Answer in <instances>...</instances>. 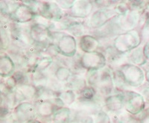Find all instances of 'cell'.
<instances>
[{"label": "cell", "instance_id": "obj_1", "mask_svg": "<svg viewBox=\"0 0 149 123\" xmlns=\"http://www.w3.org/2000/svg\"><path fill=\"white\" fill-rule=\"evenodd\" d=\"M141 42L140 33L137 30H134L117 36L113 41V47L117 52L123 54L139 47Z\"/></svg>", "mask_w": 149, "mask_h": 123}, {"label": "cell", "instance_id": "obj_2", "mask_svg": "<svg viewBox=\"0 0 149 123\" xmlns=\"http://www.w3.org/2000/svg\"><path fill=\"white\" fill-rule=\"evenodd\" d=\"M119 69L128 85L138 88L145 82L146 74L139 66L132 63H125L120 65Z\"/></svg>", "mask_w": 149, "mask_h": 123}, {"label": "cell", "instance_id": "obj_3", "mask_svg": "<svg viewBox=\"0 0 149 123\" xmlns=\"http://www.w3.org/2000/svg\"><path fill=\"white\" fill-rule=\"evenodd\" d=\"M35 3L29 5L34 10L37 16L40 15L46 19L54 21L59 20L63 17L62 9L58 4L52 2H35Z\"/></svg>", "mask_w": 149, "mask_h": 123}, {"label": "cell", "instance_id": "obj_4", "mask_svg": "<svg viewBox=\"0 0 149 123\" xmlns=\"http://www.w3.org/2000/svg\"><path fill=\"white\" fill-rule=\"evenodd\" d=\"M106 56L100 51L84 53L79 61L81 67L88 71H99L103 69L106 65Z\"/></svg>", "mask_w": 149, "mask_h": 123}, {"label": "cell", "instance_id": "obj_5", "mask_svg": "<svg viewBox=\"0 0 149 123\" xmlns=\"http://www.w3.org/2000/svg\"><path fill=\"white\" fill-rule=\"evenodd\" d=\"M64 105L63 102L61 101L59 97H54L49 100L40 99L35 102V106L37 114L41 118H49L53 116L59 108H63Z\"/></svg>", "mask_w": 149, "mask_h": 123}, {"label": "cell", "instance_id": "obj_6", "mask_svg": "<svg viewBox=\"0 0 149 123\" xmlns=\"http://www.w3.org/2000/svg\"><path fill=\"white\" fill-rule=\"evenodd\" d=\"M140 17L141 14L139 11L129 10L124 15L116 16L114 21L119 32L124 31V33H125L134 30L139 24Z\"/></svg>", "mask_w": 149, "mask_h": 123}, {"label": "cell", "instance_id": "obj_7", "mask_svg": "<svg viewBox=\"0 0 149 123\" xmlns=\"http://www.w3.org/2000/svg\"><path fill=\"white\" fill-rule=\"evenodd\" d=\"M125 109L127 113L137 116L145 110L146 100L142 94L135 91H128L125 93Z\"/></svg>", "mask_w": 149, "mask_h": 123}, {"label": "cell", "instance_id": "obj_8", "mask_svg": "<svg viewBox=\"0 0 149 123\" xmlns=\"http://www.w3.org/2000/svg\"><path fill=\"white\" fill-rule=\"evenodd\" d=\"M14 118L18 123H29L37 116L34 104L31 102H21L13 111Z\"/></svg>", "mask_w": 149, "mask_h": 123}, {"label": "cell", "instance_id": "obj_9", "mask_svg": "<svg viewBox=\"0 0 149 123\" xmlns=\"http://www.w3.org/2000/svg\"><path fill=\"white\" fill-rule=\"evenodd\" d=\"M30 36L34 43L44 45L54 40L52 32L49 27L43 24L35 23L29 29ZM51 45V44H49Z\"/></svg>", "mask_w": 149, "mask_h": 123}, {"label": "cell", "instance_id": "obj_10", "mask_svg": "<svg viewBox=\"0 0 149 123\" xmlns=\"http://www.w3.org/2000/svg\"><path fill=\"white\" fill-rule=\"evenodd\" d=\"M118 16L114 9L105 8L97 10L92 14L89 20V26L91 28H101L110 22L113 17Z\"/></svg>", "mask_w": 149, "mask_h": 123}, {"label": "cell", "instance_id": "obj_11", "mask_svg": "<svg viewBox=\"0 0 149 123\" xmlns=\"http://www.w3.org/2000/svg\"><path fill=\"white\" fill-rule=\"evenodd\" d=\"M57 46L60 54L66 57H72L77 51V42L71 34H63L58 39Z\"/></svg>", "mask_w": 149, "mask_h": 123}, {"label": "cell", "instance_id": "obj_12", "mask_svg": "<svg viewBox=\"0 0 149 123\" xmlns=\"http://www.w3.org/2000/svg\"><path fill=\"white\" fill-rule=\"evenodd\" d=\"M9 16L14 22L18 23H26L33 20L37 14L31 7L27 4H18Z\"/></svg>", "mask_w": 149, "mask_h": 123}, {"label": "cell", "instance_id": "obj_13", "mask_svg": "<svg viewBox=\"0 0 149 123\" xmlns=\"http://www.w3.org/2000/svg\"><path fill=\"white\" fill-rule=\"evenodd\" d=\"M113 85L114 82L113 79V75L109 68L102 69L101 73H99L98 82L96 85V87L98 88L101 94L104 96V95H107V96H110L113 88Z\"/></svg>", "mask_w": 149, "mask_h": 123}, {"label": "cell", "instance_id": "obj_14", "mask_svg": "<svg viewBox=\"0 0 149 123\" xmlns=\"http://www.w3.org/2000/svg\"><path fill=\"white\" fill-rule=\"evenodd\" d=\"M93 2L90 1H75L74 6L70 10L69 15L76 18H86L92 13Z\"/></svg>", "mask_w": 149, "mask_h": 123}, {"label": "cell", "instance_id": "obj_15", "mask_svg": "<svg viewBox=\"0 0 149 123\" xmlns=\"http://www.w3.org/2000/svg\"><path fill=\"white\" fill-rule=\"evenodd\" d=\"M125 93H116L107 96L104 100V105L112 112H119L125 107Z\"/></svg>", "mask_w": 149, "mask_h": 123}, {"label": "cell", "instance_id": "obj_16", "mask_svg": "<svg viewBox=\"0 0 149 123\" xmlns=\"http://www.w3.org/2000/svg\"><path fill=\"white\" fill-rule=\"evenodd\" d=\"M79 47L84 53L96 52L100 47V42L93 36L86 34L80 39Z\"/></svg>", "mask_w": 149, "mask_h": 123}, {"label": "cell", "instance_id": "obj_17", "mask_svg": "<svg viewBox=\"0 0 149 123\" xmlns=\"http://www.w3.org/2000/svg\"><path fill=\"white\" fill-rule=\"evenodd\" d=\"M15 70V64L11 58L8 55L1 56L0 64V74L2 77H9L12 76Z\"/></svg>", "mask_w": 149, "mask_h": 123}, {"label": "cell", "instance_id": "obj_18", "mask_svg": "<svg viewBox=\"0 0 149 123\" xmlns=\"http://www.w3.org/2000/svg\"><path fill=\"white\" fill-rule=\"evenodd\" d=\"M16 89L21 93L25 100H33L38 96L39 90L34 87L32 84H24L18 85Z\"/></svg>", "mask_w": 149, "mask_h": 123}, {"label": "cell", "instance_id": "obj_19", "mask_svg": "<svg viewBox=\"0 0 149 123\" xmlns=\"http://www.w3.org/2000/svg\"><path fill=\"white\" fill-rule=\"evenodd\" d=\"M128 59H130V63L136 65H144L147 63V59L145 56L143 47L139 46L134 49V51H130L129 54Z\"/></svg>", "mask_w": 149, "mask_h": 123}, {"label": "cell", "instance_id": "obj_20", "mask_svg": "<svg viewBox=\"0 0 149 123\" xmlns=\"http://www.w3.org/2000/svg\"><path fill=\"white\" fill-rule=\"evenodd\" d=\"M70 110L67 108H61L54 113L52 116L54 123H70L71 116Z\"/></svg>", "mask_w": 149, "mask_h": 123}, {"label": "cell", "instance_id": "obj_21", "mask_svg": "<svg viewBox=\"0 0 149 123\" xmlns=\"http://www.w3.org/2000/svg\"><path fill=\"white\" fill-rule=\"evenodd\" d=\"M32 85L36 87L38 90L45 88L48 85V80L46 76H45L44 74H42V72L39 71H34L32 74Z\"/></svg>", "mask_w": 149, "mask_h": 123}, {"label": "cell", "instance_id": "obj_22", "mask_svg": "<svg viewBox=\"0 0 149 123\" xmlns=\"http://www.w3.org/2000/svg\"><path fill=\"white\" fill-rule=\"evenodd\" d=\"M54 76L56 79L60 82H66L71 78L72 73L68 67H59L54 72Z\"/></svg>", "mask_w": 149, "mask_h": 123}, {"label": "cell", "instance_id": "obj_23", "mask_svg": "<svg viewBox=\"0 0 149 123\" xmlns=\"http://www.w3.org/2000/svg\"><path fill=\"white\" fill-rule=\"evenodd\" d=\"M67 30L68 31L71 33L72 36H81L82 37L85 36V33H86V28L83 24L79 22H75V21L69 27Z\"/></svg>", "mask_w": 149, "mask_h": 123}, {"label": "cell", "instance_id": "obj_24", "mask_svg": "<svg viewBox=\"0 0 149 123\" xmlns=\"http://www.w3.org/2000/svg\"><path fill=\"white\" fill-rule=\"evenodd\" d=\"M58 97L63 102L64 105H71L75 101V93L72 90H67L59 93Z\"/></svg>", "mask_w": 149, "mask_h": 123}, {"label": "cell", "instance_id": "obj_25", "mask_svg": "<svg viewBox=\"0 0 149 123\" xmlns=\"http://www.w3.org/2000/svg\"><path fill=\"white\" fill-rule=\"evenodd\" d=\"M52 57L49 56H42L36 62L34 67V71L42 72V71L46 70L52 64Z\"/></svg>", "mask_w": 149, "mask_h": 123}, {"label": "cell", "instance_id": "obj_26", "mask_svg": "<svg viewBox=\"0 0 149 123\" xmlns=\"http://www.w3.org/2000/svg\"><path fill=\"white\" fill-rule=\"evenodd\" d=\"M70 123H94V120L88 113L81 111L76 113Z\"/></svg>", "mask_w": 149, "mask_h": 123}, {"label": "cell", "instance_id": "obj_27", "mask_svg": "<svg viewBox=\"0 0 149 123\" xmlns=\"http://www.w3.org/2000/svg\"><path fill=\"white\" fill-rule=\"evenodd\" d=\"M95 89L92 86H86L79 93L80 99H81L83 101H92L95 97Z\"/></svg>", "mask_w": 149, "mask_h": 123}, {"label": "cell", "instance_id": "obj_28", "mask_svg": "<svg viewBox=\"0 0 149 123\" xmlns=\"http://www.w3.org/2000/svg\"><path fill=\"white\" fill-rule=\"evenodd\" d=\"M117 123H140L136 116L126 112H122L117 116Z\"/></svg>", "mask_w": 149, "mask_h": 123}, {"label": "cell", "instance_id": "obj_29", "mask_svg": "<svg viewBox=\"0 0 149 123\" xmlns=\"http://www.w3.org/2000/svg\"><path fill=\"white\" fill-rule=\"evenodd\" d=\"M112 75H113V79L114 85L116 86L117 88H124L125 85H127L122 72H121L119 68L112 73Z\"/></svg>", "mask_w": 149, "mask_h": 123}, {"label": "cell", "instance_id": "obj_30", "mask_svg": "<svg viewBox=\"0 0 149 123\" xmlns=\"http://www.w3.org/2000/svg\"><path fill=\"white\" fill-rule=\"evenodd\" d=\"M70 86L72 89L78 90V91H81L83 88H84L86 86V82L84 79L81 77L75 76L73 79H71L70 82Z\"/></svg>", "mask_w": 149, "mask_h": 123}, {"label": "cell", "instance_id": "obj_31", "mask_svg": "<svg viewBox=\"0 0 149 123\" xmlns=\"http://www.w3.org/2000/svg\"><path fill=\"white\" fill-rule=\"evenodd\" d=\"M10 45V37L8 31L5 30V27L1 28V47L3 50L8 48Z\"/></svg>", "mask_w": 149, "mask_h": 123}, {"label": "cell", "instance_id": "obj_32", "mask_svg": "<svg viewBox=\"0 0 149 123\" xmlns=\"http://www.w3.org/2000/svg\"><path fill=\"white\" fill-rule=\"evenodd\" d=\"M140 35L142 40L149 41V14H147L146 20L145 22L144 25L142 26L140 31Z\"/></svg>", "mask_w": 149, "mask_h": 123}, {"label": "cell", "instance_id": "obj_33", "mask_svg": "<svg viewBox=\"0 0 149 123\" xmlns=\"http://www.w3.org/2000/svg\"><path fill=\"white\" fill-rule=\"evenodd\" d=\"M95 122L96 123H111L110 116L107 115L106 112L103 111H98L95 118Z\"/></svg>", "mask_w": 149, "mask_h": 123}, {"label": "cell", "instance_id": "obj_34", "mask_svg": "<svg viewBox=\"0 0 149 123\" xmlns=\"http://www.w3.org/2000/svg\"><path fill=\"white\" fill-rule=\"evenodd\" d=\"M140 123H149V108L145 109L142 113L136 116Z\"/></svg>", "mask_w": 149, "mask_h": 123}, {"label": "cell", "instance_id": "obj_35", "mask_svg": "<svg viewBox=\"0 0 149 123\" xmlns=\"http://www.w3.org/2000/svg\"><path fill=\"white\" fill-rule=\"evenodd\" d=\"M58 5L61 9L64 10H71L74 6L75 1H58Z\"/></svg>", "mask_w": 149, "mask_h": 123}, {"label": "cell", "instance_id": "obj_36", "mask_svg": "<svg viewBox=\"0 0 149 123\" xmlns=\"http://www.w3.org/2000/svg\"><path fill=\"white\" fill-rule=\"evenodd\" d=\"M141 94L143 96V98L145 99L146 102H149V86L145 88L144 89H142L141 91Z\"/></svg>", "mask_w": 149, "mask_h": 123}, {"label": "cell", "instance_id": "obj_37", "mask_svg": "<svg viewBox=\"0 0 149 123\" xmlns=\"http://www.w3.org/2000/svg\"><path fill=\"white\" fill-rule=\"evenodd\" d=\"M143 51L146 59L149 62V41H148L143 46Z\"/></svg>", "mask_w": 149, "mask_h": 123}, {"label": "cell", "instance_id": "obj_38", "mask_svg": "<svg viewBox=\"0 0 149 123\" xmlns=\"http://www.w3.org/2000/svg\"><path fill=\"white\" fill-rule=\"evenodd\" d=\"M146 80L149 82V69L147 70L146 72Z\"/></svg>", "mask_w": 149, "mask_h": 123}, {"label": "cell", "instance_id": "obj_39", "mask_svg": "<svg viewBox=\"0 0 149 123\" xmlns=\"http://www.w3.org/2000/svg\"><path fill=\"white\" fill-rule=\"evenodd\" d=\"M29 123H41V122L39 121H37V120H34V121L31 122H29Z\"/></svg>", "mask_w": 149, "mask_h": 123}]
</instances>
